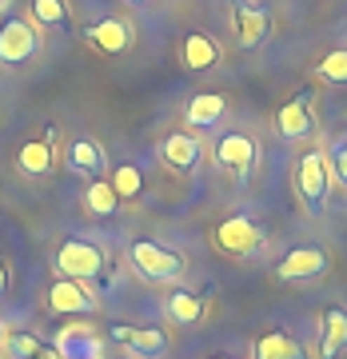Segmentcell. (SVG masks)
Instances as JSON below:
<instances>
[{
	"mask_svg": "<svg viewBox=\"0 0 347 359\" xmlns=\"http://www.w3.org/2000/svg\"><path fill=\"white\" fill-rule=\"evenodd\" d=\"M80 40L92 52H100V56H120V52H128L136 44V25L124 13H108V16L88 20V25L80 28Z\"/></svg>",
	"mask_w": 347,
	"mask_h": 359,
	"instance_id": "277c9868",
	"label": "cell"
},
{
	"mask_svg": "<svg viewBox=\"0 0 347 359\" xmlns=\"http://www.w3.org/2000/svg\"><path fill=\"white\" fill-rule=\"evenodd\" d=\"M212 160H216V168H224L231 176H247L259 160V144L247 132H224V136H216Z\"/></svg>",
	"mask_w": 347,
	"mask_h": 359,
	"instance_id": "52a82bcc",
	"label": "cell"
},
{
	"mask_svg": "<svg viewBox=\"0 0 347 359\" xmlns=\"http://www.w3.org/2000/svg\"><path fill=\"white\" fill-rule=\"evenodd\" d=\"M8 292V264H4V259H0V295Z\"/></svg>",
	"mask_w": 347,
	"mask_h": 359,
	"instance_id": "f1b7e54d",
	"label": "cell"
},
{
	"mask_svg": "<svg viewBox=\"0 0 347 359\" xmlns=\"http://www.w3.org/2000/svg\"><path fill=\"white\" fill-rule=\"evenodd\" d=\"M212 359H231V355H212Z\"/></svg>",
	"mask_w": 347,
	"mask_h": 359,
	"instance_id": "1f68e13d",
	"label": "cell"
},
{
	"mask_svg": "<svg viewBox=\"0 0 347 359\" xmlns=\"http://www.w3.org/2000/svg\"><path fill=\"white\" fill-rule=\"evenodd\" d=\"M4 347H8L16 359H32L36 355V347H40V339L36 335H28V332H13V335H4Z\"/></svg>",
	"mask_w": 347,
	"mask_h": 359,
	"instance_id": "4316f807",
	"label": "cell"
},
{
	"mask_svg": "<svg viewBox=\"0 0 347 359\" xmlns=\"http://www.w3.org/2000/svg\"><path fill=\"white\" fill-rule=\"evenodd\" d=\"M327 168H332V176L347 188V136L332 140V148H327Z\"/></svg>",
	"mask_w": 347,
	"mask_h": 359,
	"instance_id": "484cf974",
	"label": "cell"
},
{
	"mask_svg": "<svg viewBox=\"0 0 347 359\" xmlns=\"http://www.w3.org/2000/svg\"><path fill=\"white\" fill-rule=\"evenodd\" d=\"M48 308L60 311V316H88V311H96V299H92V292L80 280H64L60 276L48 287Z\"/></svg>",
	"mask_w": 347,
	"mask_h": 359,
	"instance_id": "4fadbf2b",
	"label": "cell"
},
{
	"mask_svg": "<svg viewBox=\"0 0 347 359\" xmlns=\"http://www.w3.org/2000/svg\"><path fill=\"white\" fill-rule=\"evenodd\" d=\"M204 140L196 136L192 128H176V132H168L164 140H160V160H164L172 172H196V168L204 164Z\"/></svg>",
	"mask_w": 347,
	"mask_h": 359,
	"instance_id": "9c48e42d",
	"label": "cell"
},
{
	"mask_svg": "<svg viewBox=\"0 0 347 359\" xmlns=\"http://www.w3.org/2000/svg\"><path fill=\"white\" fill-rule=\"evenodd\" d=\"M0 351H4V332H0Z\"/></svg>",
	"mask_w": 347,
	"mask_h": 359,
	"instance_id": "4dcf8cb0",
	"label": "cell"
},
{
	"mask_svg": "<svg viewBox=\"0 0 347 359\" xmlns=\"http://www.w3.org/2000/svg\"><path fill=\"white\" fill-rule=\"evenodd\" d=\"M108 268V252H104L96 240H84V236H72L64 244L56 248V271L64 276V280H96L104 276Z\"/></svg>",
	"mask_w": 347,
	"mask_h": 359,
	"instance_id": "3957f363",
	"label": "cell"
},
{
	"mask_svg": "<svg viewBox=\"0 0 347 359\" xmlns=\"http://www.w3.org/2000/svg\"><path fill=\"white\" fill-rule=\"evenodd\" d=\"M327 268H332L327 248L304 244V248H292V252L275 264V276H280V280H315V276H327Z\"/></svg>",
	"mask_w": 347,
	"mask_h": 359,
	"instance_id": "30bf717a",
	"label": "cell"
},
{
	"mask_svg": "<svg viewBox=\"0 0 347 359\" xmlns=\"http://www.w3.org/2000/svg\"><path fill=\"white\" fill-rule=\"evenodd\" d=\"M128 359H136V355H128Z\"/></svg>",
	"mask_w": 347,
	"mask_h": 359,
	"instance_id": "d6a6232c",
	"label": "cell"
},
{
	"mask_svg": "<svg viewBox=\"0 0 347 359\" xmlns=\"http://www.w3.org/2000/svg\"><path fill=\"white\" fill-rule=\"evenodd\" d=\"M339 351H347V308L332 304L323 311V335H320V355L335 359Z\"/></svg>",
	"mask_w": 347,
	"mask_h": 359,
	"instance_id": "ac0fdd59",
	"label": "cell"
},
{
	"mask_svg": "<svg viewBox=\"0 0 347 359\" xmlns=\"http://www.w3.org/2000/svg\"><path fill=\"white\" fill-rule=\"evenodd\" d=\"M296 192L308 212H323L327 196H332V168H327V152L323 148H304L296 164Z\"/></svg>",
	"mask_w": 347,
	"mask_h": 359,
	"instance_id": "7a4b0ae2",
	"label": "cell"
},
{
	"mask_svg": "<svg viewBox=\"0 0 347 359\" xmlns=\"http://www.w3.org/2000/svg\"><path fill=\"white\" fill-rule=\"evenodd\" d=\"M64 164L72 168L76 176H92V180H96L108 160H104V148L92 140V136H76V140H68V148H64Z\"/></svg>",
	"mask_w": 347,
	"mask_h": 359,
	"instance_id": "2e32d148",
	"label": "cell"
},
{
	"mask_svg": "<svg viewBox=\"0 0 347 359\" xmlns=\"http://www.w3.org/2000/svg\"><path fill=\"white\" fill-rule=\"evenodd\" d=\"M268 244V231L259 228L252 216H228L216 224V248L231 259H252L264 252Z\"/></svg>",
	"mask_w": 347,
	"mask_h": 359,
	"instance_id": "5b68a950",
	"label": "cell"
},
{
	"mask_svg": "<svg viewBox=\"0 0 347 359\" xmlns=\"http://www.w3.org/2000/svg\"><path fill=\"white\" fill-rule=\"evenodd\" d=\"M311 76L320 80V84H335V88H339V84H347V44L323 52L320 60L311 65Z\"/></svg>",
	"mask_w": 347,
	"mask_h": 359,
	"instance_id": "603a6c76",
	"label": "cell"
},
{
	"mask_svg": "<svg viewBox=\"0 0 347 359\" xmlns=\"http://www.w3.org/2000/svg\"><path fill=\"white\" fill-rule=\"evenodd\" d=\"M268 13L264 8H256V4H236L231 8V36H236V44L240 48H256V44H264L268 40Z\"/></svg>",
	"mask_w": 347,
	"mask_h": 359,
	"instance_id": "5bb4252c",
	"label": "cell"
},
{
	"mask_svg": "<svg viewBox=\"0 0 347 359\" xmlns=\"http://www.w3.org/2000/svg\"><path fill=\"white\" fill-rule=\"evenodd\" d=\"M52 164H56V140H52V128L44 132V136L25 140L20 148H16V168H20V176H28V180L48 176Z\"/></svg>",
	"mask_w": 347,
	"mask_h": 359,
	"instance_id": "7c38bea8",
	"label": "cell"
},
{
	"mask_svg": "<svg viewBox=\"0 0 347 359\" xmlns=\"http://www.w3.org/2000/svg\"><path fill=\"white\" fill-rule=\"evenodd\" d=\"M252 359H299V347H296L292 335L268 332V335H259L256 344H252Z\"/></svg>",
	"mask_w": 347,
	"mask_h": 359,
	"instance_id": "d4e9b609",
	"label": "cell"
},
{
	"mask_svg": "<svg viewBox=\"0 0 347 359\" xmlns=\"http://www.w3.org/2000/svg\"><path fill=\"white\" fill-rule=\"evenodd\" d=\"M84 208H88L92 216L108 219V216H116L124 204H120V196H116L112 184H108L104 176H96V180H88V188H84Z\"/></svg>",
	"mask_w": 347,
	"mask_h": 359,
	"instance_id": "44dd1931",
	"label": "cell"
},
{
	"mask_svg": "<svg viewBox=\"0 0 347 359\" xmlns=\"http://www.w3.org/2000/svg\"><path fill=\"white\" fill-rule=\"evenodd\" d=\"M124 4H152V0H124Z\"/></svg>",
	"mask_w": 347,
	"mask_h": 359,
	"instance_id": "f546056e",
	"label": "cell"
},
{
	"mask_svg": "<svg viewBox=\"0 0 347 359\" xmlns=\"http://www.w3.org/2000/svg\"><path fill=\"white\" fill-rule=\"evenodd\" d=\"M32 359H60V351H56V347H48V344H40Z\"/></svg>",
	"mask_w": 347,
	"mask_h": 359,
	"instance_id": "83f0119b",
	"label": "cell"
},
{
	"mask_svg": "<svg viewBox=\"0 0 347 359\" xmlns=\"http://www.w3.org/2000/svg\"><path fill=\"white\" fill-rule=\"evenodd\" d=\"M168 320L180 323V327H192V323L204 320V299L196 292H188V287H180V292L168 295Z\"/></svg>",
	"mask_w": 347,
	"mask_h": 359,
	"instance_id": "7402d4cb",
	"label": "cell"
},
{
	"mask_svg": "<svg viewBox=\"0 0 347 359\" xmlns=\"http://www.w3.org/2000/svg\"><path fill=\"white\" fill-rule=\"evenodd\" d=\"M112 339L140 351V355H164L168 351V335L160 327H112Z\"/></svg>",
	"mask_w": 347,
	"mask_h": 359,
	"instance_id": "e0dca14e",
	"label": "cell"
},
{
	"mask_svg": "<svg viewBox=\"0 0 347 359\" xmlns=\"http://www.w3.org/2000/svg\"><path fill=\"white\" fill-rule=\"evenodd\" d=\"M56 351H60V359H100V339L92 335V327L76 323V327H68L60 335Z\"/></svg>",
	"mask_w": 347,
	"mask_h": 359,
	"instance_id": "ffe728a7",
	"label": "cell"
},
{
	"mask_svg": "<svg viewBox=\"0 0 347 359\" xmlns=\"http://www.w3.org/2000/svg\"><path fill=\"white\" fill-rule=\"evenodd\" d=\"M271 124H275V132H280L283 140H311L315 136V108H311V96L308 92H299V96H292V100H283L280 108H275V116H271Z\"/></svg>",
	"mask_w": 347,
	"mask_h": 359,
	"instance_id": "ba28073f",
	"label": "cell"
},
{
	"mask_svg": "<svg viewBox=\"0 0 347 359\" xmlns=\"http://www.w3.org/2000/svg\"><path fill=\"white\" fill-rule=\"evenodd\" d=\"M128 259H132V268L152 283H172L184 276V256L164 244H156V240H136L128 248Z\"/></svg>",
	"mask_w": 347,
	"mask_h": 359,
	"instance_id": "8992f818",
	"label": "cell"
},
{
	"mask_svg": "<svg viewBox=\"0 0 347 359\" xmlns=\"http://www.w3.org/2000/svg\"><path fill=\"white\" fill-rule=\"evenodd\" d=\"M28 20L48 32H64L72 25V8L68 0H28Z\"/></svg>",
	"mask_w": 347,
	"mask_h": 359,
	"instance_id": "d6986e66",
	"label": "cell"
},
{
	"mask_svg": "<svg viewBox=\"0 0 347 359\" xmlns=\"http://www.w3.org/2000/svg\"><path fill=\"white\" fill-rule=\"evenodd\" d=\"M228 112V96L219 92H196L192 100L184 104V124L192 132H204V128H216L219 120Z\"/></svg>",
	"mask_w": 347,
	"mask_h": 359,
	"instance_id": "9a60e30c",
	"label": "cell"
},
{
	"mask_svg": "<svg viewBox=\"0 0 347 359\" xmlns=\"http://www.w3.org/2000/svg\"><path fill=\"white\" fill-rule=\"evenodd\" d=\"M44 52V36L28 16H4L0 20V65L4 68H28L32 60H40Z\"/></svg>",
	"mask_w": 347,
	"mask_h": 359,
	"instance_id": "6da1fadb",
	"label": "cell"
},
{
	"mask_svg": "<svg viewBox=\"0 0 347 359\" xmlns=\"http://www.w3.org/2000/svg\"><path fill=\"white\" fill-rule=\"evenodd\" d=\"M108 184L116 188L120 204H136V200L144 196V172L136 164H116L112 176H108Z\"/></svg>",
	"mask_w": 347,
	"mask_h": 359,
	"instance_id": "cb8c5ba5",
	"label": "cell"
},
{
	"mask_svg": "<svg viewBox=\"0 0 347 359\" xmlns=\"http://www.w3.org/2000/svg\"><path fill=\"white\" fill-rule=\"evenodd\" d=\"M180 65L196 76H207V72H216L224 65V48H219L216 36H207V32H188L180 40Z\"/></svg>",
	"mask_w": 347,
	"mask_h": 359,
	"instance_id": "8fae6325",
	"label": "cell"
}]
</instances>
